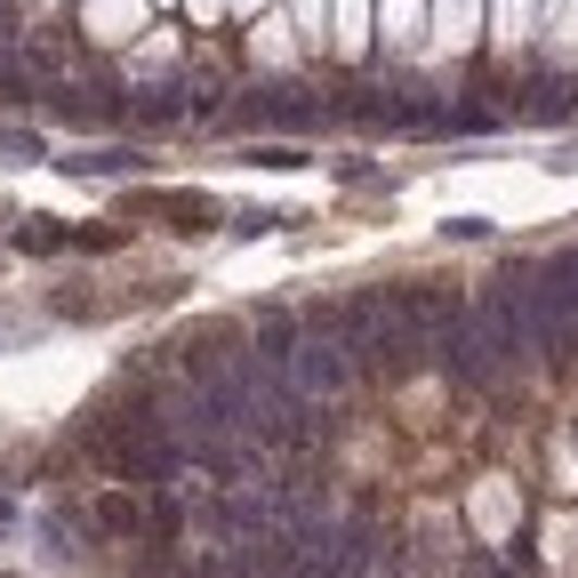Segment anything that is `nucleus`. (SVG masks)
I'll list each match as a JSON object with an SVG mask.
<instances>
[{"label":"nucleus","instance_id":"20e7f679","mask_svg":"<svg viewBox=\"0 0 578 578\" xmlns=\"http://www.w3.org/2000/svg\"><path fill=\"white\" fill-rule=\"evenodd\" d=\"M16 250H65V234H56L49 217H25L16 225Z\"/></svg>","mask_w":578,"mask_h":578},{"label":"nucleus","instance_id":"7ed1b4c3","mask_svg":"<svg viewBox=\"0 0 578 578\" xmlns=\"http://www.w3.org/2000/svg\"><path fill=\"white\" fill-rule=\"evenodd\" d=\"M97 530H113V539H144V506L121 499V490H97Z\"/></svg>","mask_w":578,"mask_h":578},{"label":"nucleus","instance_id":"f03ea898","mask_svg":"<svg viewBox=\"0 0 578 578\" xmlns=\"http://www.w3.org/2000/svg\"><path fill=\"white\" fill-rule=\"evenodd\" d=\"M129 210H153V217H169L177 234H210V225H225V210L210 193H137Z\"/></svg>","mask_w":578,"mask_h":578},{"label":"nucleus","instance_id":"39448f33","mask_svg":"<svg viewBox=\"0 0 578 578\" xmlns=\"http://www.w3.org/2000/svg\"><path fill=\"white\" fill-rule=\"evenodd\" d=\"M0 153H16V161L33 153V161H40V137H25V129H0Z\"/></svg>","mask_w":578,"mask_h":578},{"label":"nucleus","instance_id":"f257e3e1","mask_svg":"<svg viewBox=\"0 0 578 578\" xmlns=\"http://www.w3.org/2000/svg\"><path fill=\"white\" fill-rule=\"evenodd\" d=\"M354 378V354H345V345H329V338H298V354H289V386H298V394H338V386Z\"/></svg>","mask_w":578,"mask_h":578}]
</instances>
